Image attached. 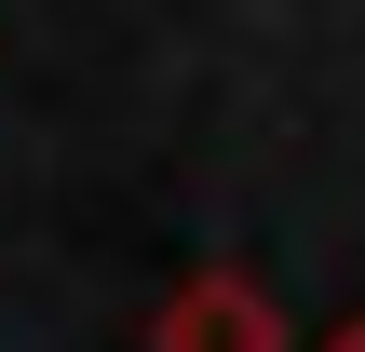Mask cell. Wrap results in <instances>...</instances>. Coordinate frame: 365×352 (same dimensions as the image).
<instances>
[{"label":"cell","instance_id":"1","mask_svg":"<svg viewBox=\"0 0 365 352\" xmlns=\"http://www.w3.org/2000/svg\"><path fill=\"white\" fill-rule=\"evenodd\" d=\"M149 352H284V298L257 271H190L149 312Z\"/></svg>","mask_w":365,"mask_h":352},{"label":"cell","instance_id":"2","mask_svg":"<svg viewBox=\"0 0 365 352\" xmlns=\"http://www.w3.org/2000/svg\"><path fill=\"white\" fill-rule=\"evenodd\" d=\"M312 352H365V312H339V326H325V339H312Z\"/></svg>","mask_w":365,"mask_h":352}]
</instances>
